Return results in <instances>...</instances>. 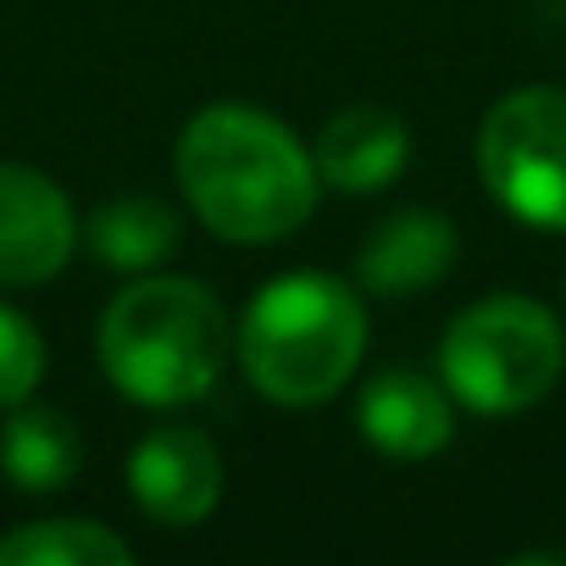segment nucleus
Here are the masks:
<instances>
[{"label": "nucleus", "instance_id": "1", "mask_svg": "<svg viewBox=\"0 0 566 566\" xmlns=\"http://www.w3.org/2000/svg\"><path fill=\"white\" fill-rule=\"evenodd\" d=\"M178 184L211 233L233 244H272L317 211L323 178L317 156L272 112L222 101L195 112L178 134Z\"/></svg>", "mask_w": 566, "mask_h": 566}, {"label": "nucleus", "instance_id": "2", "mask_svg": "<svg viewBox=\"0 0 566 566\" xmlns=\"http://www.w3.org/2000/svg\"><path fill=\"white\" fill-rule=\"evenodd\" d=\"M239 367L272 406H323L334 400L367 350V312L345 277L283 272L239 323Z\"/></svg>", "mask_w": 566, "mask_h": 566}, {"label": "nucleus", "instance_id": "3", "mask_svg": "<svg viewBox=\"0 0 566 566\" xmlns=\"http://www.w3.org/2000/svg\"><path fill=\"white\" fill-rule=\"evenodd\" d=\"M228 317L195 277H139L101 317V367L134 406L200 400L228 367Z\"/></svg>", "mask_w": 566, "mask_h": 566}, {"label": "nucleus", "instance_id": "4", "mask_svg": "<svg viewBox=\"0 0 566 566\" xmlns=\"http://www.w3.org/2000/svg\"><path fill=\"white\" fill-rule=\"evenodd\" d=\"M444 389L483 417L538 406L566 367L560 323L527 295H489L467 306L439 345Z\"/></svg>", "mask_w": 566, "mask_h": 566}, {"label": "nucleus", "instance_id": "5", "mask_svg": "<svg viewBox=\"0 0 566 566\" xmlns=\"http://www.w3.org/2000/svg\"><path fill=\"white\" fill-rule=\"evenodd\" d=\"M483 189L527 228L566 233V90H511L478 128Z\"/></svg>", "mask_w": 566, "mask_h": 566}, {"label": "nucleus", "instance_id": "6", "mask_svg": "<svg viewBox=\"0 0 566 566\" xmlns=\"http://www.w3.org/2000/svg\"><path fill=\"white\" fill-rule=\"evenodd\" d=\"M78 250L73 200L34 167L0 161V283L34 290L56 277Z\"/></svg>", "mask_w": 566, "mask_h": 566}, {"label": "nucleus", "instance_id": "7", "mask_svg": "<svg viewBox=\"0 0 566 566\" xmlns=\"http://www.w3.org/2000/svg\"><path fill=\"white\" fill-rule=\"evenodd\" d=\"M128 494L161 527H195L222 500V455L200 428H150L128 455Z\"/></svg>", "mask_w": 566, "mask_h": 566}, {"label": "nucleus", "instance_id": "8", "mask_svg": "<svg viewBox=\"0 0 566 566\" xmlns=\"http://www.w3.org/2000/svg\"><path fill=\"white\" fill-rule=\"evenodd\" d=\"M455 250H461V233L444 211L406 206V211H389L367 233L356 255V277L373 295H422L455 266Z\"/></svg>", "mask_w": 566, "mask_h": 566}, {"label": "nucleus", "instance_id": "9", "mask_svg": "<svg viewBox=\"0 0 566 566\" xmlns=\"http://www.w3.org/2000/svg\"><path fill=\"white\" fill-rule=\"evenodd\" d=\"M356 422L367 433L373 450L395 455V461H428L450 444L455 433V411L444 384L422 378V373H384L367 384Z\"/></svg>", "mask_w": 566, "mask_h": 566}, {"label": "nucleus", "instance_id": "10", "mask_svg": "<svg viewBox=\"0 0 566 566\" xmlns=\"http://www.w3.org/2000/svg\"><path fill=\"white\" fill-rule=\"evenodd\" d=\"M411 161V128L389 106H345L317 134V178L345 195L395 184Z\"/></svg>", "mask_w": 566, "mask_h": 566}, {"label": "nucleus", "instance_id": "11", "mask_svg": "<svg viewBox=\"0 0 566 566\" xmlns=\"http://www.w3.org/2000/svg\"><path fill=\"white\" fill-rule=\"evenodd\" d=\"M78 467H84V433L67 411L29 406L0 433V472L23 494H56L78 478Z\"/></svg>", "mask_w": 566, "mask_h": 566}, {"label": "nucleus", "instance_id": "12", "mask_svg": "<svg viewBox=\"0 0 566 566\" xmlns=\"http://www.w3.org/2000/svg\"><path fill=\"white\" fill-rule=\"evenodd\" d=\"M178 211L156 195H117L90 217V250L117 272H150L178 250Z\"/></svg>", "mask_w": 566, "mask_h": 566}, {"label": "nucleus", "instance_id": "13", "mask_svg": "<svg viewBox=\"0 0 566 566\" xmlns=\"http://www.w3.org/2000/svg\"><path fill=\"white\" fill-rule=\"evenodd\" d=\"M128 560L134 549L112 527L78 522V516L29 522L0 538V566H128Z\"/></svg>", "mask_w": 566, "mask_h": 566}, {"label": "nucleus", "instance_id": "14", "mask_svg": "<svg viewBox=\"0 0 566 566\" xmlns=\"http://www.w3.org/2000/svg\"><path fill=\"white\" fill-rule=\"evenodd\" d=\"M40 373H45L40 328L23 312L0 306V406H23L40 389Z\"/></svg>", "mask_w": 566, "mask_h": 566}]
</instances>
